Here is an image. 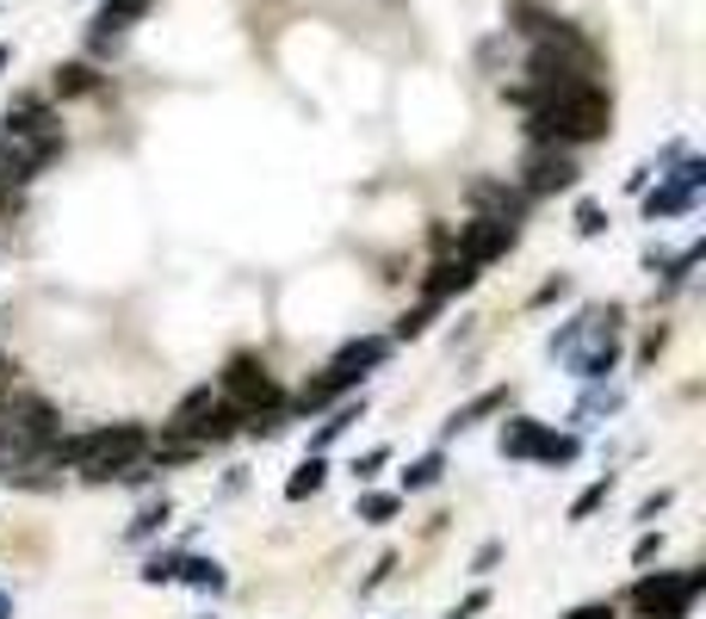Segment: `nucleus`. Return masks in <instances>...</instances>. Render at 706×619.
Segmentation results:
<instances>
[{"instance_id": "obj_1", "label": "nucleus", "mask_w": 706, "mask_h": 619, "mask_svg": "<svg viewBox=\"0 0 706 619\" xmlns=\"http://www.w3.org/2000/svg\"><path fill=\"white\" fill-rule=\"evenodd\" d=\"M613 124V99L596 87V81H577V87H558L546 99L527 106V137L534 143H558V149H577V143L608 137Z\"/></svg>"}, {"instance_id": "obj_2", "label": "nucleus", "mask_w": 706, "mask_h": 619, "mask_svg": "<svg viewBox=\"0 0 706 619\" xmlns=\"http://www.w3.org/2000/svg\"><path fill=\"white\" fill-rule=\"evenodd\" d=\"M63 155V118L44 106V99H19L7 112V130H0V180L25 186Z\"/></svg>"}, {"instance_id": "obj_3", "label": "nucleus", "mask_w": 706, "mask_h": 619, "mask_svg": "<svg viewBox=\"0 0 706 619\" xmlns=\"http://www.w3.org/2000/svg\"><path fill=\"white\" fill-rule=\"evenodd\" d=\"M577 81H596V44H589L577 25L558 19L551 31H539V38H534L527 87H515L508 99H515V106H534V99H546V93H558V87H577Z\"/></svg>"}, {"instance_id": "obj_4", "label": "nucleus", "mask_w": 706, "mask_h": 619, "mask_svg": "<svg viewBox=\"0 0 706 619\" xmlns=\"http://www.w3.org/2000/svg\"><path fill=\"white\" fill-rule=\"evenodd\" d=\"M149 452V428H137V421H112V428H94V433H75V440H56V464L63 471H81V478H118L130 459H143Z\"/></svg>"}, {"instance_id": "obj_5", "label": "nucleus", "mask_w": 706, "mask_h": 619, "mask_svg": "<svg viewBox=\"0 0 706 619\" xmlns=\"http://www.w3.org/2000/svg\"><path fill=\"white\" fill-rule=\"evenodd\" d=\"M218 397L230 402L242 421L267 416V409H285V390H280V378L267 371L261 354H235L230 366H223V378H218Z\"/></svg>"}, {"instance_id": "obj_6", "label": "nucleus", "mask_w": 706, "mask_h": 619, "mask_svg": "<svg viewBox=\"0 0 706 619\" xmlns=\"http://www.w3.org/2000/svg\"><path fill=\"white\" fill-rule=\"evenodd\" d=\"M700 588H706V570H657V576H639L626 601L639 619H688Z\"/></svg>"}, {"instance_id": "obj_7", "label": "nucleus", "mask_w": 706, "mask_h": 619, "mask_svg": "<svg viewBox=\"0 0 706 619\" xmlns=\"http://www.w3.org/2000/svg\"><path fill=\"white\" fill-rule=\"evenodd\" d=\"M503 452L508 459H534V464H577L582 440L546 428V421H534V416H515V421H503Z\"/></svg>"}, {"instance_id": "obj_8", "label": "nucleus", "mask_w": 706, "mask_h": 619, "mask_svg": "<svg viewBox=\"0 0 706 619\" xmlns=\"http://www.w3.org/2000/svg\"><path fill=\"white\" fill-rule=\"evenodd\" d=\"M700 192H706V161L682 155V168L675 174H657V192L644 199V217H651V223H663V217H688L694 204H700Z\"/></svg>"}, {"instance_id": "obj_9", "label": "nucleus", "mask_w": 706, "mask_h": 619, "mask_svg": "<svg viewBox=\"0 0 706 619\" xmlns=\"http://www.w3.org/2000/svg\"><path fill=\"white\" fill-rule=\"evenodd\" d=\"M570 186H577V161H570V149H558V143H534L527 161H520V192H527V199H551V192H570Z\"/></svg>"}, {"instance_id": "obj_10", "label": "nucleus", "mask_w": 706, "mask_h": 619, "mask_svg": "<svg viewBox=\"0 0 706 619\" xmlns=\"http://www.w3.org/2000/svg\"><path fill=\"white\" fill-rule=\"evenodd\" d=\"M515 235H520V217H471L465 230H459V254H465L471 266H489L496 254H508L515 248Z\"/></svg>"}, {"instance_id": "obj_11", "label": "nucleus", "mask_w": 706, "mask_h": 619, "mask_svg": "<svg viewBox=\"0 0 706 619\" xmlns=\"http://www.w3.org/2000/svg\"><path fill=\"white\" fill-rule=\"evenodd\" d=\"M471 285H477V266L465 261V254H440L434 266H428V279H422V297L428 304H446V297H459V292H471Z\"/></svg>"}, {"instance_id": "obj_12", "label": "nucleus", "mask_w": 706, "mask_h": 619, "mask_svg": "<svg viewBox=\"0 0 706 619\" xmlns=\"http://www.w3.org/2000/svg\"><path fill=\"white\" fill-rule=\"evenodd\" d=\"M471 204L489 217H520L527 192H515V186H503V180H471Z\"/></svg>"}, {"instance_id": "obj_13", "label": "nucleus", "mask_w": 706, "mask_h": 619, "mask_svg": "<svg viewBox=\"0 0 706 619\" xmlns=\"http://www.w3.org/2000/svg\"><path fill=\"white\" fill-rule=\"evenodd\" d=\"M173 583H187V588H204V595H223V564H211V557H180L173 564Z\"/></svg>"}, {"instance_id": "obj_14", "label": "nucleus", "mask_w": 706, "mask_h": 619, "mask_svg": "<svg viewBox=\"0 0 706 619\" xmlns=\"http://www.w3.org/2000/svg\"><path fill=\"white\" fill-rule=\"evenodd\" d=\"M496 409H508V390H484L477 402H465L453 421H446V433H465V428H477L484 416H496Z\"/></svg>"}, {"instance_id": "obj_15", "label": "nucleus", "mask_w": 706, "mask_h": 619, "mask_svg": "<svg viewBox=\"0 0 706 619\" xmlns=\"http://www.w3.org/2000/svg\"><path fill=\"white\" fill-rule=\"evenodd\" d=\"M323 483H329V464H323V452H310V459H304L298 471H292V483H285V495H292V502H304V495H316V490H323Z\"/></svg>"}, {"instance_id": "obj_16", "label": "nucleus", "mask_w": 706, "mask_h": 619, "mask_svg": "<svg viewBox=\"0 0 706 619\" xmlns=\"http://www.w3.org/2000/svg\"><path fill=\"white\" fill-rule=\"evenodd\" d=\"M440 478H446V459H440V452H422V459H415V464L403 471V495H415V490H434Z\"/></svg>"}, {"instance_id": "obj_17", "label": "nucleus", "mask_w": 706, "mask_h": 619, "mask_svg": "<svg viewBox=\"0 0 706 619\" xmlns=\"http://www.w3.org/2000/svg\"><path fill=\"white\" fill-rule=\"evenodd\" d=\"M366 416V402H341V409H335V416L329 421H323V428H316V440H310V452H323V447H329V440H341V433L347 428H354V421H360Z\"/></svg>"}, {"instance_id": "obj_18", "label": "nucleus", "mask_w": 706, "mask_h": 619, "mask_svg": "<svg viewBox=\"0 0 706 619\" xmlns=\"http://www.w3.org/2000/svg\"><path fill=\"white\" fill-rule=\"evenodd\" d=\"M99 75L87 69V62H69V69H56V99H81V93H94Z\"/></svg>"}, {"instance_id": "obj_19", "label": "nucleus", "mask_w": 706, "mask_h": 619, "mask_svg": "<svg viewBox=\"0 0 706 619\" xmlns=\"http://www.w3.org/2000/svg\"><path fill=\"white\" fill-rule=\"evenodd\" d=\"M168 514H173V508H168V495H161V502H149V508H143L137 521L125 526V539H156L161 526H168Z\"/></svg>"}, {"instance_id": "obj_20", "label": "nucleus", "mask_w": 706, "mask_h": 619, "mask_svg": "<svg viewBox=\"0 0 706 619\" xmlns=\"http://www.w3.org/2000/svg\"><path fill=\"white\" fill-rule=\"evenodd\" d=\"M397 508H403V495H360V521L366 526H384Z\"/></svg>"}, {"instance_id": "obj_21", "label": "nucleus", "mask_w": 706, "mask_h": 619, "mask_svg": "<svg viewBox=\"0 0 706 619\" xmlns=\"http://www.w3.org/2000/svg\"><path fill=\"white\" fill-rule=\"evenodd\" d=\"M613 495V478H601V483H589V490L577 495V502H570V521H589V514L601 508V502H608Z\"/></svg>"}, {"instance_id": "obj_22", "label": "nucleus", "mask_w": 706, "mask_h": 619, "mask_svg": "<svg viewBox=\"0 0 706 619\" xmlns=\"http://www.w3.org/2000/svg\"><path fill=\"white\" fill-rule=\"evenodd\" d=\"M434 310H440V304H428V297H422V310H409L403 323H397V340H415L428 323H434Z\"/></svg>"}, {"instance_id": "obj_23", "label": "nucleus", "mask_w": 706, "mask_h": 619, "mask_svg": "<svg viewBox=\"0 0 706 619\" xmlns=\"http://www.w3.org/2000/svg\"><path fill=\"white\" fill-rule=\"evenodd\" d=\"M173 564H180V552H156L143 564V583H173Z\"/></svg>"}, {"instance_id": "obj_24", "label": "nucleus", "mask_w": 706, "mask_h": 619, "mask_svg": "<svg viewBox=\"0 0 706 619\" xmlns=\"http://www.w3.org/2000/svg\"><path fill=\"white\" fill-rule=\"evenodd\" d=\"M601 230H608V211L582 199V204H577V235H601Z\"/></svg>"}, {"instance_id": "obj_25", "label": "nucleus", "mask_w": 706, "mask_h": 619, "mask_svg": "<svg viewBox=\"0 0 706 619\" xmlns=\"http://www.w3.org/2000/svg\"><path fill=\"white\" fill-rule=\"evenodd\" d=\"M384 464H391V447H372V452H366V459H354V478H378V471H384Z\"/></svg>"}, {"instance_id": "obj_26", "label": "nucleus", "mask_w": 706, "mask_h": 619, "mask_svg": "<svg viewBox=\"0 0 706 619\" xmlns=\"http://www.w3.org/2000/svg\"><path fill=\"white\" fill-rule=\"evenodd\" d=\"M484 607H489V588H477V595H465V601H459L446 619H471V613H484Z\"/></svg>"}, {"instance_id": "obj_27", "label": "nucleus", "mask_w": 706, "mask_h": 619, "mask_svg": "<svg viewBox=\"0 0 706 619\" xmlns=\"http://www.w3.org/2000/svg\"><path fill=\"white\" fill-rule=\"evenodd\" d=\"M657 552H663V533H644V539L632 545V564H651Z\"/></svg>"}, {"instance_id": "obj_28", "label": "nucleus", "mask_w": 706, "mask_h": 619, "mask_svg": "<svg viewBox=\"0 0 706 619\" xmlns=\"http://www.w3.org/2000/svg\"><path fill=\"white\" fill-rule=\"evenodd\" d=\"M496 557H503V545L489 539V545H477V557H471V570L484 576V570H496Z\"/></svg>"}, {"instance_id": "obj_29", "label": "nucleus", "mask_w": 706, "mask_h": 619, "mask_svg": "<svg viewBox=\"0 0 706 619\" xmlns=\"http://www.w3.org/2000/svg\"><path fill=\"white\" fill-rule=\"evenodd\" d=\"M565 619H613V607L608 601H589V607H570Z\"/></svg>"}, {"instance_id": "obj_30", "label": "nucleus", "mask_w": 706, "mask_h": 619, "mask_svg": "<svg viewBox=\"0 0 706 619\" xmlns=\"http://www.w3.org/2000/svg\"><path fill=\"white\" fill-rule=\"evenodd\" d=\"M663 508H670V490H657V495H651V502H644V508H639V521H657Z\"/></svg>"}, {"instance_id": "obj_31", "label": "nucleus", "mask_w": 706, "mask_h": 619, "mask_svg": "<svg viewBox=\"0 0 706 619\" xmlns=\"http://www.w3.org/2000/svg\"><path fill=\"white\" fill-rule=\"evenodd\" d=\"M7 56H13V50H7V44H0V69H7Z\"/></svg>"}, {"instance_id": "obj_32", "label": "nucleus", "mask_w": 706, "mask_h": 619, "mask_svg": "<svg viewBox=\"0 0 706 619\" xmlns=\"http://www.w3.org/2000/svg\"><path fill=\"white\" fill-rule=\"evenodd\" d=\"M0 619H7V595H0Z\"/></svg>"}]
</instances>
